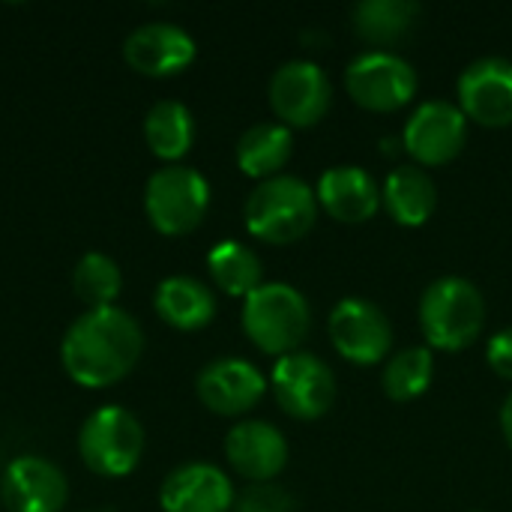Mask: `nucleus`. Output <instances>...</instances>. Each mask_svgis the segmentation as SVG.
<instances>
[{
  "label": "nucleus",
  "mask_w": 512,
  "mask_h": 512,
  "mask_svg": "<svg viewBox=\"0 0 512 512\" xmlns=\"http://www.w3.org/2000/svg\"><path fill=\"white\" fill-rule=\"evenodd\" d=\"M348 96L375 114L405 108L417 93V69L393 51H366L345 69Z\"/></svg>",
  "instance_id": "obj_7"
},
{
  "label": "nucleus",
  "mask_w": 512,
  "mask_h": 512,
  "mask_svg": "<svg viewBox=\"0 0 512 512\" xmlns=\"http://www.w3.org/2000/svg\"><path fill=\"white\" fill-rule=\"evenodd\" d=\"M156 315L171 324L174 330H201L216 318V297L213 291L192 276H168L159 282L153 297Z\"/></svg>",
  "instance_id": "obj_20"
},
{
  "label": "nucleus",
  "mask_w": 512,
  "mask_h": 512,
  "mask_svg": "<svg viewBox=\"0 0 512 512\" xmlns=\"http://www.w3.org/2000/svg\"><path fill=\"white\" fill-rule=\"evenodd\" d=\"M381 204L387 207L393 222L405 228H420L432 219L438 207V186L423 168L399 165L387 174L381 186Z\"/></svg>",
  "instance_id": "obj_19"
},
{
  "label": "nucleus",
  "mask_w": 512,
  "mask_h": 512,
  "mask_svg": "<svg viewBox=\"0 0 512 512\" xmlns=\"http://www.w3.org/2000/svg\"><path fill=\"white\" fill-rule=\"evenodd\" d=\"M483 327H486V297L474 282L462 276H444L423 291L420 330L429 348L462 351L480 339Z\"/></svg>",
  "instance_id": "obj_4"
},
{
  "label": "nucleus",
  "mask_w": 512,
  "mask_h": 512,
  "mask_svg": "<svg viewBox=\"0 0 512 512\" xmlns=\"http://www.w3.org/2000/svg\"><path fill=\"white\" fill-rule=\"evenodd\" d=\"M435 378V354L432 348H405L393 354L384 366V393L393 402H414L420 399Z\"/></svg>",
  "instance_id": "obj_25"
},
{
  "label": "nucleus",
  "mask_w": 512,
  "mask_h": 512,
  "mask_svg": "<svg viewBox=\"0 0 512 512\" xmlns=\"http://www.w3.org/2000/svg\"><path fill=\"white\" fill-rule=\"evenodd\" d=\"M468 141V117L459 105L447 99H429L417 105V111L408 117L402 144L411 153V159L423 168H441L459 159Z\"/></svg>",
  "instance_id": "obj_11"
},
{
  "label": "nucleus",
  "mask_w": 512,
  "mask_h": 512,
  "mask_svg": "<svg viewBox=\"0 0 512 512\" xmlns=\"http://www.w3.org/2000/svg\"><path fill=\"white\" fill-rule=\"evenodd\" d=\"M225 456L240 477L252 483H273L288 465V441L273 423L243 420L228 432Z\"/></svg>",
  "instance_id": "obj_16"
},
{
  "label": "nucleus",
  "mask_w": 512,
  "mask_h": 512,
  "mask_svg": "<svg viewBox=\"0 0 512 512\" xmlns=\"http://www.w3.org/2000/svg\"><path fill=\"white\" fill-rule=\"evenodd\" d=\"M246 228L252 237L288 246L303 240L318 219V195L315 189L291 174H279L270 180H261L249 198H246Z\"/></svg>",
  "instance_id": "obj_2"
},
{
  "label": "nucleus",
  "mask_w": 512,
  "mask_h": 512,
  "mask_svg": "<svg viewBox=\"0 0 512 512\" xmlns=\"http://www.w3.org/2000/svg\"><path fill=\"white\" fill-rule=\"evenodd\" d=\"M318 204L324 213L345 225L369 222L381 207V189L360 165H333L318 180Z\"/></svg>",
  "instance_id": "obj_18"
},
{
  "label": "nucleus",
  "mask_w": 512,
  "mask_h": 512,
  "mask_svg": "<svg viewBox=\"0 0 512 512\" xmlns=\"http://www.w3.org/2000/svg\"><path fill=\"white\" fill-rule=\"evenodd\" d=\"M126 63L147 78H168L192 66L195 39L171 21H150L135 27L123 42Z\"/></svg>",
  "instance_id": "obj_14"
},
{
  "label": "nucleus",
  "mask_w": 512,
  "mask_h": 512,
  "mask_svg": "<svg viewBox=\"0 0 512 512\" xmlns=\"http://www.w3.org/2000/svg\"><path fill=\"white\" fill-rule=\"evenodd\" d=\"M330 342L336 354L354 366H375L390 357L393 324L381 306L363 297L339 300L327 321Z\"/></svg>",
  "instance_id": "obj_9"
},
{
  "label": "nucleus",
  "mask_w": 512,
  "mask_h": 512,
  "mask_svg": "<svg viewBox=\"0 0 512 512\" xmlns=\"http://www.w3.org/2000/svg\"><path fill=\"white\" fill-rule=\"evenodd\" d=\"M237 512H294V498L276 483H252L234 498Z\"/></svg>",
  "instance_id": "obj_27"
},
{
  "label": "nucleus",
  "mask_w": 512,
  "mask_h": 512,
  "mask_svg": "<svg viewBox=\"0 0 512 512\" xmlns=\"http://www.w3.org/2000/svg\"><path fill=\"white\" fill-rule=\"evenodd\" d=\"M294 135L282 123H255L237 141V165L246 177L270 180L291 162Z\"/></svg>",
  "instance_id": "obj_21"
},
{
  "label": "nucleus",
  "mask_w": 512,
  "mask_h": 512,
  "mask_svg": "<svg viewBox=\"0 0 512 512\" xmlns=\"http://www.w3.org/2000/svg\"><path fill=\"white\" fill-rule=\"evenodd\" d=\"M501 432L512 450V393L504 399V408H501Z\"/></svg>",
  "instance_id": "obj_29"
},
{
  "label": "nucleus",
  "mask_w": 512,
  "mask_h": 512,
  "mask_svg": "<svg viewBox=\"0 0 512 512\" xmlns=\"http://www.w3.org/2000/svg\"><path fill=\"white\" fill-rule=\"evenodd\" d=\"M459 108L468 120L504 129L512 126V60L480 57L459 75Z\"/></svg>",
  "instance_id": "obj_12"
},
{
  "label": "nucleus",
  "mask_w": 512,
  "mask_h": 512,
  "mask_svg": "<svg viewBox=\"0 0 512 512\" xmlns=\"http://www.w3.org/2000/svg\"><path fill=\"white\" fill-rule=\"evenodd\" d=\"M198 399L219 417L249 414L267 393V378L243 357H219L207 363L195 381Z\"/></svg>",
  "instance_id": "obj_13"
},
{
  "label": "nucleus",
  "mask_w": 512,
  "mask_h": 512,
  "mask_svg": "<svg viewBox=\"0 0 512 512\" xmlns=\"http://www.w3.org/2000/svg\"><path fill=\"white\" fill-rule=\"evenodd\" d=\"M420 18V6L411 0H363L354 6V30L369 45L402 42Z\"/></svg>",
  "instance_id": "obj_23"
},
{
  "label": "nucleus",
  "mask_w": 512,
  "mask_h": 512,
  "mask_svg": "<svg viewBox=\"0 0 512 512\" xmlns=\"http://www.w3.org/2000/svg\"><path fill=\"white\" fill-rule=\"evenodd\" d=\"M0 498L9 512H63L69 486L54 462L42 456H18L3 474Z\"/></svg>",
  "instance_id": "obj_15"
},
{
  "label": "nucleus",
  "mask_w": 512,
  "mask_h": 512,
  "mask_svg": "<svg viewBox=\"0 0 512 512\" xmlns=\"http://www.w3.org/2000/svg\"><path fill=\"white\" fill-rule=\"evenodd\" d=\"M159 504L165 512H228L234 510V486L216 465L189 462L165 477Z\"/></svg>",
  "instance_id": "obj_17"
},
{
  "label": "nucleus",
  "mask_w": 512,
  "mask_h": 512,
  "mask_svg": "<svg viewBox=\"0 0 512 512\" xmlns=\"http://www.w3.org/2000/svg\"><path fill=\"white\" fill-rule=\"evenodd\" d=\"M333 102L327 72L312 60H288L270 78V108L282 126L309 129L324 120Z\"/></svg>",
  "instance_id": "obj_10"
},
{
  "label": "nucleus",
  "mask_w": 512,
  "mask_h": 512,
  "mask_svg": "<svg viewBox=\"0 0 512 512\" xmlns=\"http://www.w3.org/2000/svg\"><path fill=\"white\" fill-rule=\"evenodd\" d=\"M210 207V183L201 171L186 165L159 168L144 189V210L150 225L165 237L192 234Z\"/></svg>",
  "instance_id": "obj_5"
},
{
  "label": "nucleus",
  "mask_w": 512,
  "mask_h": 512,
  "mask_svg": "<svg viewBox=\"0 0 512 512\" xmlns=\"http://www.w3.org/2000/svg\"><path fill=\"white\" fill-rule=\"evenodd\" d=\"M144 138L162 162H177L192 150L195 141V120L183 102L162 99L144 117Z\"/></svg>",
  "instance_id": "obj_22"
},
{
  "label": "nucleus",
  "mask_w": 512,
  "mask_h": 512,
  "mask_svg": "<svg viewBox=\"0 0 512 512\" xmlns=\"http://www.w3.org/2000/svg\"><path fill=\"white\" fill-rule=\"evenodd\" d=\"M270 387L279 408L303 423L321 420L336 402L333 369L309 351H294L288 357H279L270 375Z\"/></svg>",
  "instance_id": "obj_8"
},
{
  "label": "nucleus",
  "mask_w": 512,
  "mask_h": 512,
  "mask_svg": "<svg viewBox=\"0 0 512 512\" xmlns=\"http://www.w3.org/2000/svg\"><path fill=\"white\" fill-rule=\"evenodd\" d=\"M123 288V273L114 264V258L102 252H87L72 270V291L87 309H105L114 306Z\"/></svg>",
  "instance_id": "obj_26"
},
{
  "label": "nucleus",
  "mask_w": 512,
  "mask_h": 512,
  "mask_svg": "<svg viewBox=\"0 0 512 512\" xmlns=\"http://www.w3.org/2000/svg\"><path fill=\"white\" fill-rule=\"evenodd\" d=\"M240 321L243 333L258 351L270 357H288L306 342L312 330V309L294 285L264 282L243 300Z\"/></svg>",
  "instance_id": "obj_3"
},
{
  "label": "nucleus",
  "mask_w": 512,
  "mask_h": 512,
  "mask_svg": "<svg viewBox=\"0 0 512 512\" xmlns=\"http://www.w3.org/2000/svg\"><path fill=\"white\" fill-rule=\"evenodd\" d=\"M141 351L144 333L138 321L117 306H105L87 309L69 324L60 345V360L75 384L102 390L123 381L141 360Z\"/></svg>",
  "instance_id": "obj_1"
},
{
  "label": "nucleus",
  "mask_w": 512,
  "mask_h": 512,
  "mask_svg": "<svg viewBox=\"0 0 512 512\" xmlns=\"http://www.w3.org/2000/svg\"><path fill=\"white\" fill-rule=\"evenodd\" d=\"M81 462L99 477H126L144 453V429L138 417L120 405L93 411L78 432Z\"/></svg>",
  "instance_id": "obj_6"
},
{
  "label": "nucleus",
  "mask_w": 512,
  "mask_h": 512,
  "mask_svg": "<svg viewBox=\"0 0 512 512\" xmlns=\"http://www.w3.org/2000/svg\"><path fill=\"white\" fill-rule=\"evenodd\" d=\"M486 360H489V366H492L495 375H501L504 381H512V327L495 333L489 339Z\"/></svg>",
  "instance_id": "obj_28"
},
{
  "label": "nucleus",
  "mask_w": 512,
  "mask_h": 512,
  "mask_svg": "<svg viewBox=\"0 0 512 512\" xmlns=\"http://www.w3.org/2000/svg\"><path fill=\"white\" fill-rule=\"evenodd\" d=\"M207 267H210V276L216 282V288H222L228 297H249L255 288H261V261L258 255L237 243V240H222L219 246L210 249L207 255Z\"/></svg>",
  "instance_id": "obj_24"
}]
</instances>
